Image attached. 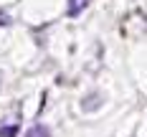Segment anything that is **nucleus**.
<instances>
[{"mask_svg":"<svg viewBox=\"0 0 147 137\" xmlns=\"http://www.w3.org/2000/svg\"><path fill=\"white\" fill-rule=\"evenodd\" d=\"M99 107H102V94H89V97H84V102H81V109L84 112H94Z\"/></svg>","mask_w":147,"mask_h":137,"instance_id":"1","label":"nucleus"},{"mask_svg":"<svg viewBox=\"0 0 147 137\" xmlns=\"http://www.w3.org/2000/svg\"><path fill=\"white\" fill-rule=\"evenodd\" d=\"M91 0H69V8H66V13L71 15V18H76L79 13H84V8H86Z\"/></svg>","mask_w":147,"mask_h":137,"instance_id":"2","label":"nucleus"},{"mask_svg":"<svg viewBox=\"0 0 147 137\" xmlns=\"http://www.w3.org/2000/svg\"><path fill=\"white\" fill-rule=\"evenodd\" d=\"M26 137H51V132H48L46 124H33L28 132H26Z\"/></svg>","mask_w":147,"mask_h":137,"instance_id":"3","label":"nucleus"},{"mask_svg":"<svg viewBox=\"0 0 147 137\" xmlns=\"http://www.w3.org/2000/svg\"><path fill=\"white\" fill-rule=\"evenodd\" d=\"M15 135H18V127H15V124L0 127V137H15Z\"/></svg>","mask_w":147,"mask_h":137,"instance_id":"4","label":"nucleus"},{"mask_svg":"<svg viewBox=\"0 0 147 137\" xmlns=\"http://www.w3.org/2000/svg\"><path fill=\"white\" fill-rule=\"evenodd\" d=\"M0 26H13V15H8V13L0 10Z\"/></svg>","mask_w":147,"mask_h":137,"instance_id":"5","label":"nucleus"}]
</instances>
